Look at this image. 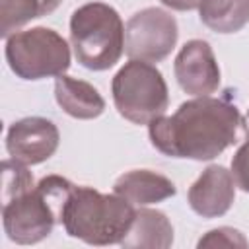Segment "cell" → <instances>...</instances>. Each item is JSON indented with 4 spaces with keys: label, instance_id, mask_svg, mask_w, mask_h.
<instances>
[{
    "label": "cell",
    "instance_id": "obj_1",
    "mask_svg": "<svg viewBox=\"0 0 249 249\" xmlns=\"http://www.w3.org/2000/svg\"><path fill=\"white\" fill-rule=\"evenodd\" d=\"M152 146L169 158L208 161L249 136L247 123L230 97L200 95L179 105L171 117L148 124Z\"/></svg>",
    "mask_w": 249,
    "mask_h": 249
},
{
    "label": "cell",
    "instance_id": "obj_2",
    "mask_svg": "<svg viewBox=\"0 0 249 249\" xmlns=\"http://www.w3.org/2000/svg\"><path fill=\"white\" fill-rule=\"evenodd\" d=\"M76 185L60 175H47L31 189L2 204V224L10 241L33 245L51 235L60 222L64 204Z\"/></svg>",
    "mask_w": 249,
    "mask_h": 249
},
{
    "label": "cell",
    "instance_id": "obj_3",
    "mask_svg": "<svg viewBox=\"0 0 249 249\" xmlns=\"http://www.w3.org/2000/svg\"><path fill=\"white\" fill-rule=\"evenodd\" d=\"M134 214V206L117 193L103 195L93 187L76 185L64 204L60 224L70 237L88 245H113L128 233Z\"/></svg>",
    "mask_w": 249,
    "mask_h": 249
},
{
    "label": "cell",
    "instance_id": "obj_4",
    "mask_svg": "<svg viewBox=\"0 0 249 249\" xmlns=\"http://www.w3.org/2000/svg\"><path fill=\"white\" fill-rule=\"evenodd\" d=\"M70 43L76 60L93 72L115 66L124 51V25L105 2H88L72 12Z\"/></svg>",
    "mask_w": 249,
    "mask_h": 249
},
{
    "label": "cell",
    "instance_id": "obj_5",
    "mask_svg": "<svg viewBox=\"0 0 249 249\" xmlns=\"http://www.w3.org/2000/svg\"><path fill=\"white\" fill-rule=\"evenodd\" d=\"M111 93L119 115L134 124H150L154 119L165 115L169 105L163 74L152 62L136 58H130L113 76Z\"/></svg>",
    "mask_w": 249,
    "mask_h": 249
},
{
    "label": "cell",
    "instance_id": "obj_6",
    "mask_svg": "<svg viewBox=\"0 0 249 249\" xmlns=\"http://www.w3.org/2000/svg\"><path fill=\"white\" fill-rule=\"evenodd\" d=\"M10 70L21 80L62 76L70 68V47L51 27H31L6 37L4 49Z\"/></svg>",
    "mask_w": 249,
    "mask_h": 249
},
{
    "label": "cell",
    "instance_id": "obj_7",
    "mask_svg": "<svg viewBox=\"0 0 249 249\" xmlns=\"http://www.w3.org/2000/svg\"><path fill=\"white\" fill-rule=\"evenodd\" d=\"M179 39L177 19L163 8H144L124 25V53L144 62L169 56Z\"/></svg>",
    "mask_w": 249,
    "mask_h": 249
},
{
    "label": "cell",
    "instance_id": "obj_8",
    "mask_svg": "<svg viewBox=\"0 0 249 249\" xmlns=\"http://www.w3.org/2000/svg\"><path fill=\"white\" fill-rule=\"evenodd\" d=\"M60 132L45 117H25L10 124L6 132V150L12 160L25 165L47 161L58 148Z\"/></svg>",
    "mask_w": 249,
    "mask_h": 249
},
{
    "label": "cell",
    "instance_id": "obj_9",
    "mask_svg": "<svg viewBox=\"0 0 249 249\" xmlns=\"http://www.w3.org/2000/svg\"><path fill=\"white\" fill-rule=\"evenodd\" d=\"M173 72L179 88L189 95H210L220 88V66L208 41H187L175 56Z\"/></svg>",
    "mask_w": 249,
    "mask_h": 249
},
{
    "label": "cell",
    "instance_id": "obj_10",
    "mask_svg": "<svg viewBox=\"0 0 249 249\" xmlns=\"http://www.w3.org/2000/svg\"><path fill=\"white\" fill-rule=\"evenodd\" d=\"M189 206L202 218L224 216L235 200V179L224 165H208L187 193Z\"/></svg>",
    "mask_w": 249,
    "mask_h": 249
},
{
    "label": "cell",
    "instance_id": "obj_11",
    "mask_svg": "<svg viewBox=\"0 0 249 249\" xmlns=\"http://www.w3.org/2000/svg\"><path fill=\"white\" fill-rule=\"evenodd\" d=\"M113 191L124 200H128L132 206L156 204L175 196L177 193L171 179L152 169H132L123 173L115 181Z\"/></svg>",
    "mask_w": 249,
    "mask_h": 249
},
{
    "label": "cell",
    "instance_id": "obj_12",
    "mask_svg": "<svg viewBox=\"0 0 249 249\" xmlns=\"http://www.w3.org/2000/svg\"><path fill=\"white\" fill-rule=\"evenodd\" d=\"M54 99L66 115L80 121L97 119L105 111V99L91 84L64 74L56 76Z\"/></svg>",
    "mask_w": 249,
    "mask_h": 249
},
{
    "label": "cell",
    "instance_id": "obj_13",
    "mask_svg": "<svg viewBox=\"0 0 249 249\" xmlns=\"http://www.w3.org/2000/svg\"><path fill=\"white\" fill-rule=\"evenodd\" d=\"M173 243V226L169 218L152 208H138L128 233L121 245L126 249H167Z\"/></svg>",
    "mask_w": 249,
    "mask_h": 249
},
{
    "label": "cell",
    "instance_id": "obj_14",
    "mask_svg": "<svg viewBox=\"0 0 249 249\" xmlns=\"http://www.w3.org/2000/svg\"><path fill=\"white\" fill-rule=\"evenodd\" d=\"M198 18L216 33H235L249 23V0H202Z\"/></svg>",
    "mask_w": 249,
    "mask_h": 249
},
{
    "label": "cell",
    "instance_id": "obj_15",
    "mask_svg": "<svg viewBox=\"0 0 249 249\" xmlns=\"http://www.w3.org/2000/svg\"><path fill=\"white\" fill-rule=\"evenodd\" d=\"M62 0H0V35L10 37L35 18L47 16Z\"/></svg>",
    "mask_w": 249,
    "mask_h": 249
},
{
    "label": "cell",
    "instance_id": "obj_16",
    "mask_svg": "<svg viewBox=\"0 0 249 249\" xmlns=\"http://www.w3.org/2000/svg\"><path fill=\"white\" fill-rule=\"evenodd\" d=\"M249 241L245 239V235L239 230L230 228V226H222V228H214L206 231L196 243V247L200 249L202 247H241L245 249Z\"/></svg>",
    "mask_w": 249,
    "mask_h": 249
},
{
    "label": "cell",
    "instance_id": "obj_17",
    "mask_svg": "<svg viewBox=\"0 0 249 249\" xmlns=\"http://www.w3.org/2000/svg\"><path fill=\"white\" fill-rule=\"evenodd\" d=\"M231 175L235 179V185L243 193H249V136L231 158Z\"/></svg>",
    "mask_w": 249,
    "mask_h": 249
},
{
    "label": "cell",
    "instance_id": "obj_18",
    "mask_svg": "<svg viewBox=\"0 0 249 249\" xmlns=\"http://www.w3.org/2000/svg\"><path fill=\"white\" fill-rule=\"evenodd\" d=\"M202 0H161V4H165L167 8L171 10H177V12H189V10H195L200 6Z\"/></svg>",
    "mask_w": 249,
    "mask_h": 249
},
{
    "label": "cell",
    "instance_id": "obj_19",
    "mask_svg": "<svg viewBox=\"0 0 249 249\" xmlns=\"http://www.w3.org/2000/svg\"><path fill=\"white\" fill-rule=\"evenodd\" d=\"M247 119H249V111H247Z\"/></svg>",
    "mask_w": 249,
    "mask_h": 249
}]
</instances>
